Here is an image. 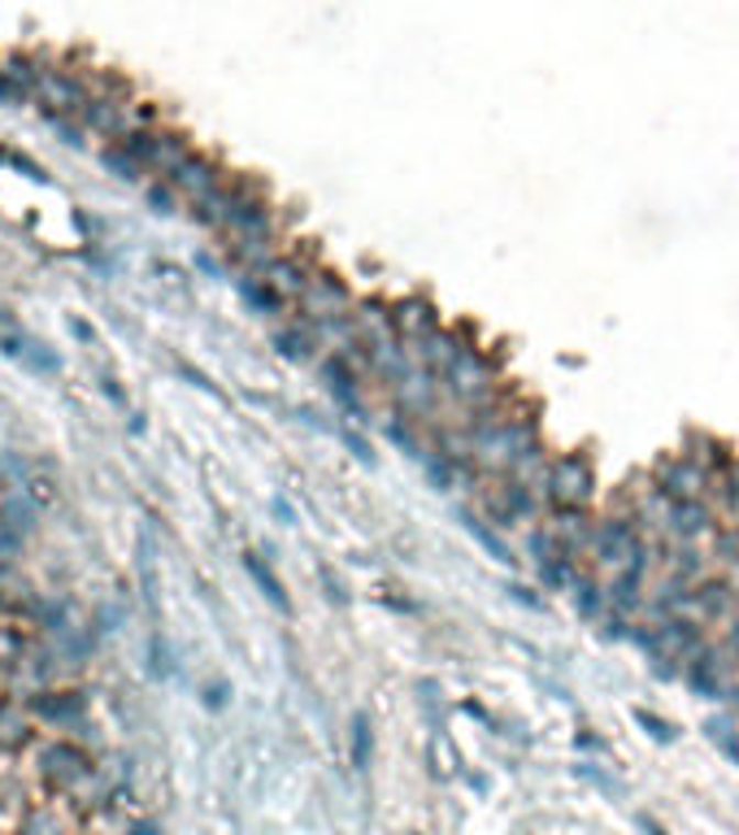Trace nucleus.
Instances as JSON below:
<instances>
[{
  "label": "nucleus",
  "mask_w": 739,
  "mask_h": 835,
  "mask_svg": "<svg viewBox=\"0 0 739 835\" xmlns=\"http://www.w3.org/2000/svg\"><path fill=\"white\" fill-rule=\"evenodd\" d=\"M596 501V465L587 453H556L549 470V509H578Z\"/></svg>",
  "instance_id": "nucleus-1"
},
{
  "label": "nucleus",
  "mask_w": 739,
  "mask_h": 835,
  "mask_svg": "<svg viewBox=\"0 0 739 835\" xmlns=\"http://www.w3.org/2000/svg\"><path fill=\"white\" fill-rule=\"evenodd\" d=\"M396 331H400L405 353L413 358L427 340H435V336L444 331V318H440V309H435L427 296L409 292V296H396Z\"/></svg>",
  "instance_id": "nucleus-2"
},
{
  "label": "nucleus",
  "mask_w": 739,
  "mask_h": 835,
  "mask_svg": "<svg viewBox=\"0 0 739 835\" xmlns=\"http://www.w3.org/2000/svg\"><path fill=\"white\" fill-rule=\"evenodd\" d=\"M44 770H48V779L53 783H70V779H79L84 770H88V761H84V752H75V748H53L48 757H44Z\"/></svg>",
  "instance_id": "nucleus-3"
},
{
  "label": "nucleus",
  "mask_w": 739,
  "mask_h": 835,
  "mask_svg": "<svg viewBox=\"0 0 739 835\" xmlns=\"http://www.w3.org/2000/svg\"><path fill=\"white\" fill-rule=\"evenodd\" d=\"M26 740V723L13 705H0V748H18Z\"/></svg>",
  "instance_id": "nucleus-4"
},
{
  "label": "nucleus",
  "mask_w": 739,
  "mask_h": 835,
  "mask_svg": "<svg viewBox=\"0 0 739 835\" xmlns=\"http://www.w3.org/2000/svg\"><path fill=\"white\" fill-rule=\"evenodd\" d=\"M22 835H62V823H57L53 814H31Z\"/></svg>",
  "instance_id": "nucleus-5"
},
{
  "label": "nucleus",
  "mask_w": 739,
  "mask_h": 835,
  "mask_svg": "<svg viewBox=\"0 0 739 835\" xmlns=\"http://www.w3.org/2000/svg\"><path fill=\"white\" fill-rule=\"evenodd\" d=\"M370 761V727L366 718H357V766H366Z\"/></svg>",
  "instance_id": "nucleus-6"
}]
</instances>
